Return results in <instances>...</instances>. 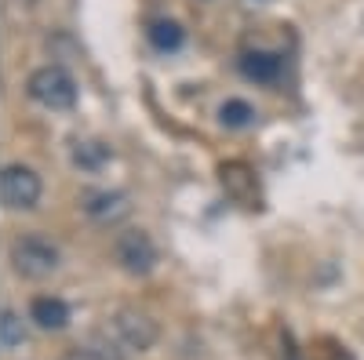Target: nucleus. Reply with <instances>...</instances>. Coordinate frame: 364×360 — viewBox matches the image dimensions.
Instances as JSON below:
<instances>
[{
	"label": "nucleus",
	"mask_w": 364,
	"mask_h": 360,
	"mask_svg": "<svg viewBox=\"0 0 364 360\" xmlns=\"http://www.w3.org/2000/svg\"><path fill=\"white\" fill-rule=\"evenodd\" d=\"M29 320L37 327H44V332H63L70 324V306L55 295H41V298H33V306H29Z\"/></svg>",
	"instance_id": "6"
},
{
	"label": "nucleus",
	"mask_w": 364,
	"mask_h": 360,
	"mask_svg": "<svg viewBox=\"0 0 364 360\" xmlns=\"http://www.w3.org/2000/svg\"><path fill=\"white\" fill-rule=\"evenodd\" d=\"M84 212L99 222H113L128 212V197L124 193H113V190H102V193H91L84 197Z\"/></svg>",
	"instance_id": "8"
},
{
	"label": "nucleus",
	"mask_w": 364,
	"mask_h": 360,
	"mask_svg": "<svg viewBox=\"0 0 364 360\" xmlns=\"http://www.w3.org/2000/svg\"><path fill=\"white\" fill-rule=\"evenodd\" d=\"M29 95L44 109H73L77 106V80L63 66H41L29 77Z\"/></svg>",
	"instance_id": "2"
},
{
	"label": "nucleus",
	"mask_w": 364,
	"mask_h": 360,
	"mask_svg": "<svg viewBox=\"0 0 364 360\" xmlns=\"http://www.w3.org/2000/svg\"><path fill=\"white\" fill-rule=\"evenodd\" d=\"M109 335L113 346H120L124 353H146L157 342V324L139 310H117L109 317Z\"/></svg>",
	"instance_id": "3"
},
{
	"label": "nucleus",
	"mask_w": 364,
	"mask_h": 360,
	"mask_svg": "<svg viewBox=\"0 0 364 360\" xmlns=\"http://www.w3.org/2000/svg\"><path fill=\"white\" fill-rule=\"evenodd\" d=\"M219 120H223L226 128H248L252 120H255V109L245 99H226L223 109H219Z\"/></svg>",
	"instance_id": "13"
},
{
	"label": "nucleus",
	"mask_w": 364,
	"mask_h": 360,
	"mask_svg": "<svg viewBox=\"0 0 364 360\" xmlns=\"http://www.w3.org/2000/svg\"><path fill=\"white\" fill-rule=\"evenodd\" d=\"M117 262L128 269V273L135 277H146L149 269L157 266V248H154V240H149L142 229H128V233H120L117 236Z\"/></svg>",
	"instance_id": "5"
},
{
	"label": "nucleus",
	"mask_w": 364,
	"mask_h": 360,
	"mask_svg": "<svg viewBox=\"0 0 364 360\" xmlns=\"http://www.w3.org/2000/svg\"><path fill=\"white\" fill-rule=\"evenodd\" d=\"M149 44H154L157 51H175V48L182 44V29H178V22H171V18L154 22V26H149Z\"/></svg>",
	"instance_id": "11"
},
{
	"label": "nucleus",
	"mask_w": 364,
	"mask_h": 360,
	"mask_svg": "<svg viewBox=\"0 0 364 360\" xmlns=\"http://www.w3.org/2000/svg\"><path fill=\"white\" fill-rule=\"evenodd\" d=\"M11 269L26 280H44L58 269V248L41 233H26L11 244Z\"/></svg>",
	"instance_id": "1"
},
{
	"label": "nucleus",
	"mask_w": 364,
	"mask_h": 360,
	"mask_svg": "<svg viewBox=\"0 0 364 360\" xmlns=\"http://www.w3.org/2000/svg\"><path fill=\"white\" fill-rule=\"evenodd\" d=\"M41 175L26 164H8L0 171V204L11 212H29L41 200Z\"/></svg>",
	"instance_id": "4"
},
{
	"label": "nucleus",
	"mask_w": 364,
	"mask_h": 360,
	"mask_svg": "<svg viewBox=\"0 0 364 360\" xmlns=\"http://www.w3.org/2000/svg\"><path fill=\"white\" fill-rule=\"evenodd\" d=\"M223 186L230 190V197L233 200H255V193H259V186H255V175L245 168V164H226L223 168Z\"/></svg>",
	"instance_id": "9"
},
{
	"label": "nucleus",
	"mask_w": 364,
	"mask_h": 360,
	"mask_svg": "<svg viewBox=\"0 0 364 360\" xmlns=\"http://www.w3.org/2000/svg\"><path fill=\"white\" fill-rule=\"evenodd\" d=\"M106 160H109V146H102V142H73V164L77 168L95 171Z\"/></svg>",
	"instance_id": "10"
},
{
	"label": "nucleus",
	"mask_w": 364,
	"mask_h": 360,
	"mask_svg": "<svg viewBox=\"0 0 364 360\" xmlns=\"http://www.w3.org/2000/svg\"><path fill=\"white\" fill-rule=\"evenodd\" d=\"M284 62L277 51H245L240 55V73H245L248 80H259V84H273L281 77Z\"/></svg>",
	"instance_id": "7"
},
{
	"label": "nucleus",
	"mask_w": 364,
	"mask_h": 360,
	"mask_svg": "<svg viewBox=\"0 0 364 360\" xmlns=\"http://www.w3.org/2000/svg\"><path fill=\"white\" fill-rule=\"evenodd\" d=\"M63 360H109V356L99 353V349H70Z\"/></svg>",
	"instance_id": "14"
},
{
	"label": "nucleus",
	"mask_w": 364,
	"mask_h": 360,
	"mask_svg": "<svg viewBox=\"0 0 364 360\" xmlns=\"http://www.w3.org/2000/svg\"><path fill=\"white\" fill-rule=\"evenodd\" d=\"M22 339H26L22 317H18L15 310H0V346H4V349H15V346H22Z\"/></svg>",
	"instance_id": "12"
}]
</instances>
